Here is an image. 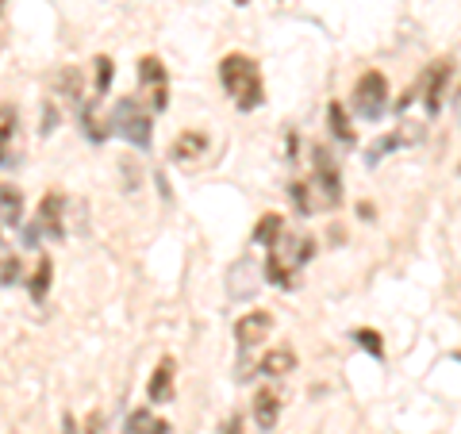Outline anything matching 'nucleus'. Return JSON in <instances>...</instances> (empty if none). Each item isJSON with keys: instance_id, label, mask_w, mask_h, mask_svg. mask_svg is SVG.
Segmentation results:
<instances>
[{"instance_id": "1", "label": "nucleus", "mask_w": 461, "mask_h": 434, "mask_svg": "<svg viewBox=\"0 0 461 434\" xmlns=\"http://www.w3.org/2000/svg\"><path fill=\"white\" fill-rule=\"evenodd\" d=\"M220 81H223L227 96L235 100L242 112L262 108L266 85H262V69L254 66L250 54H239V50H235V54H223V62H220Z\"/></svg>"}, {"instance_id": "2", "label": "nucleus", "mask_w": 461, "mask_h": 434, "mask_svg": "<svg viewBox=\"0 0 461 434\" xmlns=\"http://www.w3.org/2000/svg\"><path fill=\"white\" fill-rule=\"evenodd\" d=\"M312 254H315V239H308V235H300L293 242H281L277 239V242L269 246V258H266V277L273 285L288 288V285H293V273L304 266Z\"/></svg>"}, {"instance_id": "3", "label": "nucleus", "mask_w": 461, "mask_h": 434, "mask_svg": "<svg viewBox=\"0 0 461 434\" xmlns=\"http://www.w3.org/2000/svg\"><path fill=\"white\" fill-rule=\"evenodd\" d=\"M112 131L120 135V139H127L131 147H142L147 150L150 147V112L139 104L135 96H123L120 104L112 108Z\"/></svg>"}, {"instance_id": "4", "label": "nucleus", "mask_w": 461, "mask_h": 434, "mask_svg": "<svg viewBox=\"0 0 461 434\" xmlns=\"http://www.w3.org/2000/svg\"><path fill=\"white\" fill-rule=\"evenodd\" d=\"M384 108H388V81L377 69H369V74H362L354 85V112L362 115V120H381Z\"/></svg>"}, {"instance_id": "5", "label": "nucleus", "mask_w": 461, "mask_h": 434, "mask_svg": "<svg viewBox=\"0 0 461 434\" xmlns=\"http://www.w3.org/2000/svg\"><path fill=\"white\" fill-rule=\"evenodd\" d=\"M139 85L150 93L154 112H162V108L169 104V77H166V66L158 62L154 54H147V58L139 62Z\"/></svg>"}, {"instance_id": "6", "label": "nucleus", "mask_w": 461, "mask_h": 434, "mask_svg": "<svg viewBox=\"0 0 461 434\" xmlns=\"http://www.w3.org/2000/svg\"><path fill=\"white\" fill-rule=\"evenodd\" d=\"M66 196L62 193H47L39 200V212H35V235H47V239H62L66 235Z\"/></svg>"}, {"instance_id": "7", "label": "nucleus", "mask_w": 461, "mask_h": 434, "mask_svg": "<svg viewBox=\"0 0 461 434\" xmlns=\"http://www.w3.org/2000/svg\"><path fill=\"white\" fill-rule=\"evenodd\" d=\"M315 189H320V196H323V204H327V208H335L339 200H342L339 166H335V158H330L323 147L315 150Z\"/></svg>"}, {"instance_id": "8", "label": "nucleus", "mask_w": 461, "mask_h": 434, "mask_svg": "<svg viewBox=\"0 0 461 434\" xmlns=\"http://www.w3.org/2000/svg\"><path fill=\"white\" fill-rule=\"evenodd\" d=\"M20 162V115L12 104H0V169Z\"/></svg>"}, {"instance_id": "9", "label": "nucleus", "mask_w": 461, "mask_h": 434, "mask_svg": "<svg viewBox=\"0 0 461 434\" xmlns=\"http://www.w3.org/2000/svg\"><path fill=\"white\" fill-rule=\"evenodd\" d=\"M227 281H230V285H227L230 296H235V300H247V296L258 293V281H262V266H258L254 258H239V262L230 266Z\"/></svg>"}, {"instance_id": "10", "label": "nucleus", "mask_w": 461, "mask_h": 434, "mask_svg": "<svg viewBox=\"0 0 461 434\" xmlns=\"http://www.w3.org/2000/svg\"><path fill=\"white\" fill-rule=\"evenodd\" d=\"M269 330H273L269 312H247V315H239V323H235V339H239L242 350H250V346L269 339Z\"/></svg>"}, {"instance_id": "11", "label": "nucleus", "mask_w": 461, "mask_h": 434, "mask_svg": "<svg viewBox=\"0 0 461 434\" xmlns=\"http://www.w3.org/2000/svg\"><path fill=\"white\" fill-rule=\"evenodd\" d=\"M450 77H454V62H450V58L430 66V74H427V96H423L427 115H438L442 112V96H446V85H450Z\"/></svg>"}, {"instance_id": "12", "label": "nucleus", "mask_w": 461, "mask_h": 434, "mask_svg": "<svg viewBox=\"0 0 461 434\" xmlns=\"http://www.w3.org/2000/svg\"><path fill=\"white\" fill-rule=\"evenodd\" d=\"M173 373H177V361H173V357H162V361L154 366L150 384H147L150 403H166V400L173 396Z\"/></svg>"}, {"instance_id": "13", "label": "nucleus", "mask_w": 461, "mask_h": 434, "mask_svg": "<svg viewBox=\"0 0 461 434\" xmlns=\"http://www.w3.org/2000/svg\"><path fill=\"white\" fill-rule=\"evenodd\" d=\"M277 415H281V396L273 388H258L254 396V423L258 430H273L277 427Z\"/></svg>"}, {"instance_id": "14", "label": "nucleus", "mask_w": 461, "mask_h": 434, "mask_svg": "<svg viewBox=\"0 0 461 434\" xmlns=\"http://www.w3.org/2000/svg\"><path fill=\"white\" fill-rule=\"evenodd\" d=\"M208 150V135L204 131H181L177 139H173V162H196L200 154Z\"/></svg>"}, {"instance_id": "15", "label": "nucleus", "mask_w": 461, "mask_h": 434, "mask_svg": "<svg viewBox=\"0 0 461 434\" xmlns=\"http://www.w3.org/2000/svg\"><path fill=\"white\" fill-rule=\"evenodd\" d=\"M23 223V193L16 185H0V227Z\"/></svg>"}, {"instance_id": "16", "label": "nucleus", "mask_w": 461, "mask_h": 434, "mask_svg": "<svg viewBox=\"0 0 461 434\" xmlns=\"http://www.w3.org/2000/svg\"><path fill=\"white\" fill-rule=\"evenodd\" d=\"M266 373V377H285V373L296 369V354L288 350V346H273V350L262 354V366H258Z\"/></svg>"}, {"instance_id": "17", "label": "nucleus", "mask_w": 461, "mask_h": 434, "mask_svg": "<svg viewBox=\"0 0 461 434\" xmlns=\"http://www.w3.org/2000/svg\"><path fill=\"white\" fill-rule=\"evenodd\" d=\"M112 77H115V66H112V58H93V104H100L104 100V93H108V85H112Z\"/></svg>"}, {"instance_id": "18", "label": "nucleus", "mask_w": 461, "mask_h": 434, "mask_svg": "<svg viewBox=\"0 0 461 434\" xmlns=\"http://www.w3.org/2000/svg\"><path fill=\"white\" fill-rule=\"evenodd\" d=\"M281 231H285V220L277 212H269V215H262V220H258V227H254V242L258 246H273L281 239Z\"/></svg>"}, {"instance_id": "19", "label": "nucleus", "mask_w": 461, "mask_h": 434, "mask_svg": "<svg viewBox=\"0 0 461 434\" xmlns=\"http://www.w3.org/2000/svg\"><path fill=\"white\" fill-rule=\"evenodd\" d=\"M50 277H54V262L47 254L35 262V273H32V300L42 303V296H47V288H50Z\"/></svg>"}, {"instance_id": "20", "label": "nucleus", "mask_w": 461, "mask_h": 434, "mask_svg": "<svg viewBox=\"0 0 461 434\" xmlns=\"http://www.w3.org/2000/svg\"><path fill=\"white\" fill-rule=\"evenodd\" d=\"M327 115H330V131H335V139L354 142V127H350V120H346V108L342 104H330Z\"/></svg>"}, {"instance_id": "21", "label": "nucleus", "mask_w": 461, "mask_h": 434, "mask_svg": "<svg viewBox=\"0 0 461 434\" xmlns=\"http://www.w3.org/2000/svg\"><path fill=\"white\" fill-rule=\"evenodd\" d=\"M354 342L362 346L366 354H373V357H384V342H381V335H377V330H373V327H357V330H354Z\"/></svg>"}, {"instance_id": "22", "label": "nucleus", "mask_w": 461, "mask_h": 434, "mask_svg": "<svg viewBox=\"0 0 461 434\" xmlns=\"http://www.w3.org/2000/svg\"><path fill=\"white\" fill-rule=\"evenodd\" d=\"M58 93H62L66 100H74V104H81V77H77V69H62V74H58Z\"/></svg>"}, {"instance_id": "23", "label": "nucleus", "mask_w": 461, "mask_h": 434, "mask_svg": "<svg viewBox=\"0 0 461 434\" xmlns=\"http://www.w3.org/2000/svg\"><path fill=\"white\" fill-rule=\"evenodd\" d=\"M154 427H158V419L150 411H135L127 419V434H154Z\"/></svg>"}, {"instance_id": "24", "label": "nucleus", "mask_w": 461, "mask_h": 434, "mask_svg": "<svg viewBox=\"0 0 461 434\" xmlns=\"http://www.w3.org/2000/svg\"><path fill=\"white\" fill-rule=\"evenodd\" d=\"M20 281V258H5L0 266V285H16Z\"/></svg>"}, {"instance_id": "25", "label": "nucleus", "mask_w": 461, "mask_h": 434, "mask_svg": "<svg viewBox=\"0 0 461 434\" xmlns=\"http://www.w3.org/2000/svg\"><path fill=\"white\" fill-rule=\"evenodd\" d=\"M288 196H293V204L300 208V215H308V212H312V200H308V185H293V189H288Z\"/></svg>"}, {"instance_id": "26", "label": "nucleus", "mask_w": 461, "mask_h": 434, "mask_svg": "<svg viewBox=\"0 0 461 434\" xmlns=\"http://www.w3.org/2000/svg\"><path fill=\"white\" fill-rule=\"evenodd\" d=\"M54 123H58V108H54V104H42V127H39V131H42V135H50V131H54Z\"/></svg>"}, {"instance_id": "27", "label": "nucleus", "mask_w": 461, "mask_h": 434, "mask_svg": "<svg viewBox=\"0 0 461 434\" xmlns=\"http://www.w3.org/2000/svg\"><path fill=\"white\" fill-rule=\"evenodd\" d=\"M223 434H242V415H230L223 423Z\"/></svg>"}, {"instance_id": "28", "label": "nucleus", "mask_w": 461, "mask_h": 434, "mask_svg": "<svg viewBox=\"0 0 461 434\" xmlns=\"http://www.w3.org/2000/svg\"><path fill=\"white\" fill-rule=\"evenodd\" d=\"M62 430H66V434H74V419H69V415L62 419Z\"/></svg>"}, {"instance_id": "29", "label": "nucleus", "mask_w": 461, "mask_h": 434, "mask_svg": "<svg viewBox=\"0 0 461 434\" xmlns=\"http://www.w3.org/2000/svg\"><path fill=\"white\" fill-rule=\"evenodd\" d=\"M154 434H169V427H166V423H158V427H154Z\"/></svg>"}, {"instance_id": "30", "label": "nucleus", "mask_w": 461, "mask_h": 434, "mask_svg": "<svg viewBox=\"0 0 461 434\" xmlns=\"http://www.w3.org/2000/svg\"><path fill=\"white\" fill-rule=\"evenodd\" d=\"M0 23H5V0H0Z\"/></svg>"}, {"instance_id": "31", "label": "nucleus", "mask_w": 461, "mask_h": 434, "mask_svg": "<svg viewBox=\"0 0 461 434\" xmlns=\"http://www.w3.org/2000/svg\"><path fill=\"white\" fill-rule=\"evenodd\" d=\"M239 5H250V0H239Z\"/></svg>"}, {"instance_id": "32", "label": "nucleus", "mask_w": 461, "mask_h": 434, "mask_svg": "<svg viewBox=\"0 0 461 434\" xmlns=\"http://www.w3.org/2000/svg\"><path fill=\"white\" fill-rule=\"evenodd\" d=\"M457 100H461V93H457Z\"/></svg>"}]
</instances>
